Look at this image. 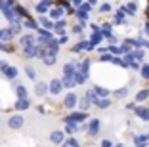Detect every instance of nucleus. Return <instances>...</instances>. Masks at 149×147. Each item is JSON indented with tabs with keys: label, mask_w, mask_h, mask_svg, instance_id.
I'll use <instances>...</instances> for the list:
<instances>
[{
	"label": "nucleus",
	"mask_w": 149,
	"mask_h": 147,
	"mask_svg": "<svg viewBox=\"0 0 149 147\" xmlns=\"http://www.w3.org/2000/svg\"><path fill=\"white\" fill-rule=\"evenodd\" d=\"M88 118V111H77V113H71L65 117V122H73V124H80L82 121Z\"/></svg>",
	"instance_id": "f257e3e1"
},
{
	"label": "nucleus",
	"mask_w": 149,
	"mask_h": 147,
	"mask_svg": "<svg viewBox=\"0 0 149 147\" xmlns=\"http://www.w3.org/2000/svg\"><path fill=\"white\" fill-rule=\"evenodd\" d=\"M23 124H25V118L21 117V115H13V117H10L8 118V126L12 130H19V128H23Z\"/></svg>",
	"instance_id": "f03ea898"
},
{
	"label": "nucleus",
	"mask_w": 149,
	"mask_h": 147,
	"mask_svg": "<svg viewBox=\"0 0 149 147\" xmlns=\"http://www.w3.org/2000/svg\"><path fill=\"white\" fill-rule=\"evenodd\" d=\"M134 115H136L140 121L149 122V107H145V105H138L136 111H134Z\"/></svg>",
	"instance_id": "7ed1b4c3"
},
{
	"label": "nucleus",
	"mask_w": 149,
	"mask_h": 147,
	"mask_svg": "<svg viewBox=\"0 0 149 147\" xmlns=\"http://www.w3.org/2000/svg\"><path fill=\"white\" fill-rule=\"evenodd\" d=\"M100 128H101L100 118H92V121L88 122V136H97L100 134Z\"/></svg>",
	"instance_id": "20e7f679"
},
{
	"label": "nucleus",
	"mask_w": 149,
	"mask_h": 147,
	"mask_svg": "<svg viewBox=\"0 0 149 147\" xmlns=\"http://www.w3.org/2000/svg\"><path fill=\"white\" fill-rule=\"evenodd\" d=\"M61 90H63V80H57V78L50 80V94L52 95L61 94Z\"/></svg>",
	"instance_id": "39448f33"
},
{
	"label": "nucleus",
	"mask_w": 149,
	"mask_h": 147,
	"mask_svg": "<svg viewBox=\"0 0 149 147\" xmlns=\"http://www.w3.org/2000/svg\"><path fill=\"white\" fill-rule=\"evenodd\" d=\"M48 92H50V84H48V82H36V86H35V94L38 95V98L46 95Z\"/></svg>",
	"instance_id": "423d86ee"
},
{
	"label": "nucleus",
	"mask_w": 149,
	"mask_h": 147,
	"mask_svg": "<svg viewBox=\"0 0 149 147\" xmlns=\"http://www.w3.org/2000/svg\"><path fill=\"white\" fill-rule=\"evenodd\" d=\"M77 103H79V98H77L74 94H67L65 100H63V105H65L67 109H74V107H77Z\"/></svg>",
	"instance_id": "0eeeda50"
},
{
	"label": "nucleus",
	"mask_w": 149,
	"mask_h": 147,
	"mask_svg": "<svg viewBox=\"0 0 149 147\" xmlns=\"http://www.w3.org/2000/svg\"><path fill=\"white\" fill-rule=\"evenodd\" d=\"M50 141H52V143H57V145H61V143L65 141V134H63L61 130H56V132H52V134H50Z\"/></svg>",
	"instance_id": "6e6552de"
},
{
	"label": "nucleus",
	"mask_w": 149,
	"mask_h": 147,
	"mask_svg": "<svg viewBox=\"0 0 149 147\" xmlns=\"http://www.w3.org/2000/svg\"><path fill=\"white\" fill-rule=\"evenodd\" d=\"M134 143H136V147L149 145V134H138V136H134Z\"/></svg>",
	"instance_id": "1a4fd4ad"
},
{
	"label": "nucleus",
	"mask_w": 149,
	"mask_h": 147,
	"mask_svg": "<svg viewBox=\"0 0 149 147\" xmlns=\"http://www.w3.org/2000/svg\"><path fill=\"white\" fill-rule=\"evenodd\" d=\"M50 19L52 21H59V19H63V13H65V8H54L50 10Z\"/></svg>",
	"instance_id": "9d476101"
},
{
	"label": "nucleus",
	"mask_w": 149,
	"mask_h": 147,
	"mask_svg": "<svg viewBox=\"0 0 149 147\" xmlns=\"http://www.w3.org/2000/svg\"><path fill=\"white\" fill-rule=\"evenodd\" d=\"M92 90L96 92V95H97V98H109V95H111V90H109V88L100 86V84H96V86H94Z\"/></svg>",
	"instance_id": "9b49d317"
},
{
	"label": "nucleus",
	"mask_w": 149,
	"mask_h": 147,
	"mask_svg": "<svg viewBox=\"0 0 149 147\" xmlns=\"http://www.w3.org/2000/svg\"><path fill=\"white\" fill-rule=\"evenodd\" d=\"M38 23H40V25H42L46 31H52V29H56V23H54L52 19H48L46 15H40V17H38Z\"/></svg>",
	"instance_id": "f8f14e48"
},
{
	"label": "nucleus",
	"mask_w": 149,
	"mask_h": 147,
	"mask_svg": "<svg viewBox=\"0 0 149 147\" xmlns=\"http://www.w3.org/2000/svg\"><path fill=\"white\" fill-rule=\"evenodd\" d=\"M134 100H136V103H143V101H147L149 100V88H141V90L136 94Z\"/></svg>",
	"instance_id": "ddd939ff"
},
{
	"label": "nucleus",
	"mask_w": 149,
	"mask_h": 147,
	"mask_svg": "<svg viewBox=\"0 0 149 147\" xmlns=\"http://www.w3.org/2000/svg\"><path fill=\"white\" fill-rule=\"evenodd\" d=\"M50 6H52V0H42L40 4H36V12H38L40 15H44V13L48 12Z\"/></svg>",
	"instance_id": "4468645a"
},
{
	"label": "nucleus",
	"mask_w": 149,
	"mask_h": 147,
	"mask_svg": "<svg viewBox=\"0 0 149 147\" xmlns=\"http://www.w3.org/2000/svg\"><path fill=\"white\" fill-rule=\"evenodd\" d=\"M63 75H65V77H74V75H77V65L74 63H65Z\"/></svg>",
	"instance_id": "2eb2a0df"
},
{
	"label": "nucleus",
	"mask_w": 149,
	"mask_h": 147,
	"mask_svg": "<svg viewBox=\"0 0 149 147\" xmlns=\"http://www.w3.org/2000/svg\"><path fill=\"white\" fill-rule=\"evenodd\" d=\"M38 52H40V50L35 46V44H31V46H27L25 50H23V54H25L27 57H35V56H38Z\"/></svg>",
	"instance_id": "dca6fc26"
},
{
	"label": "nucleus",
	"mask_w": 149,
	"mask_h": 147,
	"mask_svg": "<svg viewBox=\"0 0 149 147\" xmlns=\"http://www.w3.org/2000/svg\"><path fill=\"white\" fill-rule=\"evenodd\" d=\"M33 42H35V36H33V35H25V36H21V38H19V44H21L23 48L31 46Z\"/></svg>",
	"instance_id": "f3484780"
},
{
	"label": "nucleus",
	"mask_w": 149,
	"mask_h": 147,
	"mask_svg": "<svg viewBox=\"0 0 149 147\" xmlns=\"http://www.w3.org/2000/svg\"><path fill=\"white\" fill-rule=\"evenodd\" d=\"M13 107L17 109V111H25V109H29V107H31V103H29V100H17Z\"/></svg>",
	"instance_id": "a211bd4d"
},
{
	"label": "nucleus",
	"mask_w": 149,
	"mask_h": 147,
	"mask_svg": "<svg viewBox=\"0 0 149 147\" xmlns=\"http://www.w3.org/2000/svg\"><path fill=\"white\" fill-rule=\"evenodd\" d=\"M15 95H17V100H27V88L23 84L15 86Z\"/></svg>",
	"instance_id": "6ab92c4d"
},
{
	"label": "nucleus",
	"mask_w": 149,
	"mask_h": 147,
	"mask_svg": "<svg viewBox=\"0 0 149 147\" xmlns=\"http://www.w3.org/2000/svg\"><path fill=\"white\" fill-rule=\"evenodd\" d=\"M2 77H6L8 80H13V78L17 77V69H15V67H8V69L4 71V75H2Z\"/></svg>",
	"instance_id": "aec40b11"
},
{
	"label": "nucleus",
	"mask_w": 149,
	"mask_h": 147,
	"mask_svg": "<svg viewBox=\"0 0 149 147\" xmlns=\"http://www.w3.org/2000/svg\"><path fill=\"white\" fill-rule=\"evenodd\" d=\"M128 92H130L128 88H118V90H115V92H113V95L117 98V100H124V98L128 95Z\"/></svg>",
	"instance_id": "412c9836"
},
{
	"label": "nucleus",
	"mask_w": 149,
	"mask_h": 147,
	"mask_svg": "<svg viewBox=\"0 0 149 147\" xmlns=\"http://www.w3.org/2000/svg\"><path fill=\"white\" fill-rule=\"evenodd\" d=\"M65 27H67L65 19H59V21H56V33H57V35H63V33H65Z\"/></svg>",
	"instance_id": "4be33fe9"
},
{
	"label": "nucleus",
	"mask_w": 149,
	"mask_h": 147,
	"mask_svg": "<svg viewBox=\"0 0 149 147\" xmlns=\"http://www.w3.org/2000/svg\"><path fill=\"white\" fill-rule=\"evenodd\" d=\"M124 8H126V13H128V15H136V12H138V4H136V2H128Z\"/></svg>",
	"instance_id": "5701e85b"
},
{
	"label": "nucleus",
	"mask_w": 149,
	"mask_h": 147,
	"mask_svg": "<svg viewBox=\"0 0 149 147\" xmlns=\"http://www.w3.org/2000/svg\"><path fill=\"white\" fill-rule=\"evenodd\" d=\"M86 78H88V75L82 73V71H77V75H74V80H77V84H84V82H86Z\"/></svg>",
	"instance_id": "b1692460"
},
{
	"label": "nucleus",
	"mask_w": 149,
	"mask_h": 147,
	"mask_svg": "<svg viewBox=\"0 0 149 147\" xmlns=\"http://www.w3.org/2000/svg\"><path fill=\"white\" fill-rule=\"evenodd\" d=\"M96 105H97L100 109H107V107L111 105V101H109V98H100V100L96 101Z\"/></svg>",
	"instance_id": "393cba45"
},
{
	"label": "nucleus",
	"mask_w": 149,
	"mask_h": 147,
	"mask_svg": "<svg viewBox=\"0 0 149 147\" xmlns=\"http://www.w3.org/2000/svg\"><path fill=\"white\" fill-rule=\"evenodd\" d=\"M90 105H92V101L88 100V98H82V100L79 101V107H80V111H88V109H90Z\"/></svg>",
	"instance_id": "a878e982"
},
{
	"label": "nucleus",
	"mask_w": 149,
	"mask_h": 147,
	"mask_svg": "<svg viewBox=\"0 0 149 147\" xmlns=\"http://www.w3.org/2000/svg\"><path fill=\"white\" fill-rule=\"evenodd\" d=\"M25 73H27V77L31 78V80H35V78H36V71H35L33 65H25Z\"/></svg>",
	"instance_id": "bb28decb"
},
{
	"label": "nucleus",
	"mask_w": 149,
	"mask_h": 147,
	"mask_svg": "<svg viewBox=\"0 0 149 147\" xmlns=\"http://www.w3.org/2000/svg\"><path fill=\"white\" fill-rule=\"evenodd\" d=\"M132 54H134L136 61H143V57H145V52L141 50V48H136V50H132Z\"/></svg>",
	"instance_id": "cd10ccee"
},
{
	"label": "nucleus",
	"mask_w": 149,
	"mask_h": 147,
	"mask_svg": "<svg viewBox=\"0 0 149 147\" xmlns=\"http://www.w3.org/2000/svg\"><path fill=\"white\" fill-rule=\"evenodd\" d=\"M42 61H44V65H54L56 63V54H46Z\"/></svg>",
	"instance_id": "c85d7f7f"
},
{
	"label": "nucleus",
	"mask_w": 149,
	"mask_h": 147,
	"mask_svg": "<svg viewBox=\"0 0 149 147\" xmlns=\"http://www.w3.org/2000/svg\"><path fill=\"white\" fill-rule=\"evenodd\" d=\"M74 84H77L74 77H65V78H63V86H67V88H73Z\"/></svg>",
	"instance_id": "c756f323"
},
{
	"label": "nucleus",
	"mask_w": 149,
	"mask_h": 147,
	"mask_svg": "<svg viewBox=\"0 0 149 147\" xmlns=\"http://www.w3.org/2000/svg\"><path fill=\"white\" fill-rule=\"evenodd\" d=\"M79 71H82V73L88 75V71H90V59H84L82 63L79 65Z\"/></svg>",
	"instance_id": "7c9ffc66"
},
{
	"label": "nucleus",
	"mask_w": 149,
	"mask_h": 147,
	"mask_svg": "<svg viewBox=\"0 0 149 147\" xmlns=\"http://www.w3.org/2000/svg\"><path fill=\"white\" fill-rule=\"evenodd\" d=\"M23 27H27V29H38V23L33 21V19H25V21H23Z\"/></svg>",
	"instance_id": "2f4dec72"
},
{
	"label": "nucleus",
	"mask_w": 149,
	"mask_h": 147,
	"mask_svg": "<svg viewBox=\"0 0 149 147\" xmlns=\"http://www.w3.org/2000/svg\"><path fill=\"white\" fill-rule=\"evenodd\" d=\"M140 75H141V78H149V63H143V65H141Z\"/></svg>",
	"instance_id": "473e14b6"
},
{
	"label": "nucleus",
	"mask_w": 149,
	"mask_h": 147,
	"mask_svg": "<svg viewBox=\"0 0 149 147\" xmlns=\"http://www.w3.org/2000/svg\"><path fill=\"white\" fill-rule=\"evenodd\" d=\"M77 130H79V126H77V124H73V122H67V126H65V132H67V134H74Z\"/></svg>",
	"instance_id": "72a5a7b5"
},
{
	"label": "nucleus",
	"mask_w": 149,
	"mask_h": 147,
	"mask_svg": "<svg viewBox=\"0 0 149 147\" xmlns=\"http://www.w3.org/2000/svg\"><path fill=\"white\" fill-rule=\"evenodd\" d=\"M12 35H13V33H12V31H8V29L0 31V38H2V40H10V38H12Z\"/></svg>",
	"instance_id": "f704fd0d"
},
{
	"label": "nucleus",
	"mask_w": 149,
	"mask_h": 147,
	"mask_svg": "<svg viewBox=\"0 0 149 147\" xmlns=\"http://www.w3.org/2000/svg\"><path fill=\"white\" fill-rule=\"evenodd\" d=\"M113 54H101V57H100V61H103V63H109V61H113Z\"/></svg>",
	"instance_id": "c9c22d12"
},
{
	"label": "nucleus",
	"mask_w": 149,
	"mask_h": 147,
	"mask_svg": "<svg viewBox=\"0 0 149 147\" xmlns=\"http://www.w3.org/2000/svg\"><path fill=\"white\" fill-rule=\"evenodd\" d=\"M77 17H79L80 21H86V19H88V13L82 12V10H77Z\"/></svg>",
	"instance_id": "e433bc0d"
},
{
	"label": "nucleus",
	"mask_w": 149,
	"mask_h": 147,
	"mask_svg": "<svg viewBox=\"0 0 149 147\" xmlns=\"http://www.w3.org/2000/svg\"><path fill=\"white\" fill-rule=\"evenodd\" d=\"M10 29H12L13 35H17V33H21V23H19V25H17V23H13V25L10 27Z\"/></svg>",
	"instance_id": "4c0bfd02"
},
{
	"label": "nucleus",
	"mask_w": 149,
	"mask_h": 147,
	"mask_svg": "<svg viewBox=\"0 0 149 147\" xmlns=\"http://www.w3.org/2000/svg\"><path fill=\"white\" fill-rule=\"evenodd\" d=\"M79 10H82V12H90V10H92V4H86V2H82V4L79 6Z\"/></svg>",
	"instance_id": "58836bf2"
},
{
	"label": "nucleus",
	"mask_w": 149,
	"mask_h": 147,
	"mask_svg": "<svg viewBox=\"0 0 149 147\" xmlns=\"http://www.w3.org/2000/svg\"><path fill=\"white\" fill-rule=\"evenodd\" d=\"M100 12H101V13L111 12V4H101V6H100Z\"/></svg>",
	"instance_id": "ea45409f"
},
{
	"label": "nucleus",
	"mask_w": 149,
	"mask_h": 147,
	"mask_svg": "<svg viewBox=\"0 0 149 147\" xmlns=\"http://www.w3.org/2000/svg\"><path fill=\"white\" fill-rule=\"evenodd\" d=\"M15 13H17V15H27V12H25V8H21V6H15Z\"/></svg>",
	"instance_id": "a19ab883"
},
{
	"label": "nucleus",
	"mask_w": 149,
	"mask_h": 147,
	"mask_svg": "<svg viewBox=\"0 0 149 147\" xmlns=\"http://www.w3.org/2000/svg\"><path fill=\"white\" fill-rule=\"evenodd\" d=\"M67 143H69L71 147H80V143L77 141V139H74V138H69V139H67Z\"/></svg>",
	"instance_id": "79ce46f5"
},
{
	"label": "nucleus",
	"mask_w": 149,
	"mask_h": 147,
	"mask_svg": "<svg viewBox=\"0 0 149 147\" xmlns=\"http://www.w3.org/2000/svg\"><path fill=\"white\" fill-rule=\"evenodd\" d=\"M130 69H134V71H140V69H141L140 61H132V63H130Z\"/></svg>",
	"instance_id": "37998d69"
},
{
	"label": "nucleus",
	"mask_w": 149,
	"mask_h": 147,
	"mask_svg": "<svg viewBox=\"0 0 149 147\" xmlns=\"http://www.w3.org/2000/svg\"><path fill=\"white\" fill-rule=\"evenodd\" d=\"M8 67H10V65L6 63V61H0V71H2V73H4V71L8 69Z\"/></svg>",
	"instance_id": "c03bdc74"
},
{
	"label": "nucleus",
	"mask_w": 149,
	"mask_h": 147,
	"mask_svg": "<svg viewBox=\"0 0 149 147\" xmlns=\"http://www.w3.org/2000/svg\"><path fill=\"white\" fill-rule=\"evenodd\" d=\"M101 147H113V143H111L109 139H103V141H101Z\"/></svg>",
	"instance_id": "a18cd8bd"
},
{
	"label": "nucleus",
	"mask_w": 149,
	"mask_h": 147,
	"mask_svg": "<svg viewBox=\"0 0 149 147\" xmlns=\"http://www.w3.org/2000/svg\"><path fill=\"white\" fill-rule=\"evenodd\" d=\"M136 107H138L136 103H128V105H126V109H128V111H136Z\"/></svg>",
	"instance_id": "49530a36"
},
{
	"label": "nucleus",
	"mask_w": 149,
	"mask_h": 147,
	"mask_svg": "<svg viewBox=\"0 0 149 147\" xmlns=\"http://www.w3.org/2000/svg\"><path fill=\"white\" fill-rule=\"evenodd\" d=\"M57 42H59V44H67V35H63V36H61V38L57 40Z\"/></svg>",
	"instance_id": "de8ad7c7"
},
{
	"label": "nucleus",
	"mask_w": 149,
	"mask_h": 147,
	"mask_svg": "<svg viewBox=\"0 0 149 147\" xmlns=\"http://www.w3.org/2000/svg\"><path fill=\"white\" fill-rule=\"evenodd\" d=\"M145 35L149 36V19H147V23H145Z\"/></svg>",
	"instance_id": "09e8293b"
},
{
	"label": "nucleus",
	"mask_w": 149,
	"mask_h": 147,
	"mask_svg": "<svg viewBox=\"0 0 149 147\" xmlns=\"http://www.w3.org/2000/svg\"><path fill=\"white\" fill-rule=\"evenodd\" d=\"M82 2H84V0H73V4H74V6H80Z\"/></svg>",
	"instance_id": "8fccbe9b"
},
{
	"label": "nucleus",
	"mask_w": 149,
	"mask_h": 147,
	"mask_svg": "<svg viewBox=\"0 0 149 147\" xmlns=\"http://www.w3.org/2000/svg\"><path fill=\"white\" fill-rule=\"evenodd\" d=\"M6 8V2H4V0H0V10H4Z\"/></svg>",
	"instance_id": "3c124183"
},
{
	"label": "nucleus",
	"mask_w": 149,
	"mask_h": 147,
	"mask_svg": "<svg viewBox=\"0 0 149 147\" xmlns=\"http://www.w3.org/2000/svg\"><path fill=\"white\" fill-rule=\"evenodd\" d=\"M88 4H92V6H96V4H97V0H88Z\"/></svg>",
	"instance_id": "603ef678"
},
{
	"label": "nucleus",
	"mask_w": 149,
	"mask_h": 147,
	"mask_svg": "<svg viewBox=\"0 0 149 147\" xmlns=\"http://www.w3.org/2000/svg\"><path fill=\"white\" fill-rule=\"evenodd\" d=\"M6 4H8V6H13V4H15V0H8Z\"/></svg>",
	"instance_id": "864d4df0"
},
{
	"label": "nucleus",
	"mask_w": 149,
	"mask_h": 147,
	"mask_svg": "<svg viewBox=\"0 0 149 147\" xmlns=\"http://www.w3.org/2000/svg\"><path fill=\"white\" fill-rule=\"evenodd\" d=\"M61 147H71V145H69L67 141H63V143H61Z\"/></svg>",
	"instance_id": "5fc2aeb1"
},
{
	"label": "nucleus",
	"mask_w": 149,
	"mask_h": 147,
	"mask_svg": "<svg viewBox=\"0 0 149 147\" xmlns=\"http://www.w3.org/2000/svg\"><path fill=\"white\" fill-rule=\"evenodd\" d=\"M71 2H73V0H71Z\"/></svg>",
	"instance_id": "6e6d98bb"
}]
</instances>
